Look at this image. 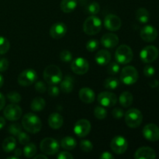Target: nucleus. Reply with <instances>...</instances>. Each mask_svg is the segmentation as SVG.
Masks as SVG:
<instances>
[{
  "mask_svg": "<svg viewBox=\"0 0 159 159\" xmlns=\"http://www.w3.org/2000/svg\"><path fill=\"white\" fill-rule=\"evenodd\" d=\"M22 126L26 131L30 134H37L42 128V122L40 118L34 113H29L23 116Z\"/></svg>",
  "mask_w": 159,
  "mask_h": 159,
  "instance_id": "obj_1",
  "label": "nucleus"
},
{
  "mask_svg": "<svg viewBox=\"0 0 159 159\" xmlns=\"http://www.w3.org/2000/svg\"><path fill=\"white\" fill-rule=\"evenodd\" d=\"M43 79L48 85H57L62 80L61 70L57 65H49L43 71Z\"/></svg>",
  "mask_w": 159,
  "mask_h": 159,
  "instance_id": "obj_2",
  "label": "nucleus"
},
{
  "mask_svg": "<svg viewBox=\"0 0 159 159\" xmlns=\"http://www.w3.org/2000/svg\"><path fill=\"white\" fill-rule=\"evenodd\" d=\"M102 21L96 15H91L83 23V31L87 35H96L102 29Z\"/></svg>",
  "mask_w": 159,
  "mask_h": 159,
  "instance_id": "obj_3",
  "label": "nucleus"
},
{
  "mask_svg": "<svg viewBox=\"0 0 159 159\" xmlns=\"http://www.w3.org/2000/svg\"><path fill=\"white\" fill-rule=\"evenodd\" d=\"M126 124L130 128H137L141 124L143 115L139 110L135 108L130 109L124 113Z\"/></svg>",
  "mask_w": 159,
  "mask_h": 159,
  "instance_id": "obj_4",
  "label": "nucleus"
},
{
  "mask_svg": "<svg viewBox=\"0 0 159 159\" xmlns=\"http://www.w3.org/2000/svg\"><path fill=\"white\" fill-rule=\"evenodd\" d=\"M139 75L138 70L133 66H126L121 70L120 79L126 85H131L136 83L138 80Z\"/></svg>",
  "mask_w": 159,
  "mask_h": 159,
  "instance_id": "obj_5",
  "label": "nucleus"
},
{
  "mask_svg": "<svg viewBox=\"0 0 159 159\" xmlns=\"http://www.w3.org/2000/svg\"><path fill=\"white\" fill-rule=\"evenodd\" d=\"M134 57L133 51L129 46L126 44L120 45L117 48L115 52V58L116 62L122 65H127L130 63Z\"/></svg>",
  "mask_w": 159,
  "mask_h": 159,
  "instance_id": "obj_6",
  "label": "nucleus"
},
{
  "mask_svg": "<svg viewBox=\"0 0 159 159\" xmlns=\"http://www.w3.org/2000/svg\"><path fill=\"white\" fill-rule=\"evenodd\" d=\"M40 149L45 155H54L59 152L60 144L52 138H43L40 144Z\"/></svg>",
  "mask_w": 159,
  "mask_h": 159,
  "instance_id": "obj_7",
  "label": "nucleus"
},
{
  "mask_svg": "<svg viewBox=\"0 0 159 159\" xmlns=\"http://www.w3.org/2000/svg\"><path fill=\"white\" fill-rule=\"evenodd\" d=\"M159 51L158 48L153 45H149L141 50L140 57L144 63H152L158 57Z\"/></svg>",
  "mask_w": 159,
  "mask_h": 159,
  "instance_id": "obj_8",
  "label": "nucleus"
},
{
  "mask_svg": "<svg viewBox=\"0 0 159 159\" xmlns=\"http://www.w3.org/2000/svg\"><path fill=\"white\" fill-rule=\"evenodd\" d=\"M37 79V75L34 69H26L22 71L18 76V83L21 86H29L36 82Z\"/></svg>",
  "mask_w": 159,
  "mask_h": 159,
  "instance_id": "obj_9",
  "label": "nucleus"
},
{
  "mask_svg": "<svg viewBox=\"0 0 159 159\" xmlns=\"http://www.w3.org/2000/svg\"><path fill=\"white\" fill-rule=\"evenodd\" d=\"M21 107L16 103H11L6 107V108L3 110V115L5 118L7 119L8 120L10 121H16L18 120L22 116Z\"/></svg>",
  "mask_w": 159,
  "mask_h": 159,
  "instance_id": "obj_10",
  "label": "nucleus"
},
{
  "mask_svg": "<svg viewBox=\"0 0 159 159\" xmlns=\"http://www.w3.org/2000/svg\"><path fill=\"white\" fill-rule=\"evenodd\" d=\"M112 151L116 155H122L125 153L128 148V142L125 138L122 136H116L110 142Z\"/></svg>",
  "mask_w": 159,
  "mask_h": 159,
  "instance_id": "obj_11",
  "label": "nucleus"
},
{
  "mask_svg": "<svg viewBox=\"0 0 159 159\" xmlns=\"http://www.w3.org/2000/svg\"><path fill=\"white\" fill-rule=\"evenodd\" d=\"M71 69L76 75H85L89 69V64L83 57H77L71 61Z\"/></svg>",
  "mask_w": 159,
  "mask_h": 159,
  "instance_id": "obj_12",
  "label": "nucleus"
},
{
  "mask_svg": "<svg viewBox=\"0 0 159 159\" xmlns=\"http://www.w3.org/2000/svg\"><path fill=\"white\" fill-rule=\"evenodd\" d=\"M97 100L102 107H112L116 105L117 102V97L116 94L111 92H102L99 94Z\"/></svg>",
  "mask_w": 159,
  "mask_h": 159,
  "instance_id": "obj_13",
  "label": "nucleus"
},
{
  "mask_svg": "<svg viewBox=\"0 0 159 159\" xmlns=\"http://www.w3.org/2000/svg\"><path fill=\"white\" fill-rule=\"evenodd\" d=\"M90 130H91V124L88 120H79L74 126V133L79 138H84L87 136L89 134Z\"/></svg>",
  "mask_w": 159,
  "mask_h": 159,
  "instance_id": "obj_14",
  "label": "nucleus"
},
{
  "mask_svg": "<svg viewBox=\"0 0 159 159\" xmlns=\"http://www.w3.org/2000/svg\"><path fill=\"white\" fill-rule=\"evenodd\" d=\"M122 26V21L118 16L109 14L104 19V26L110 31H117Z\"/></svg>",
  "mask_w": 159,
  "mask_h": 159,
  "instance_id": "obj_15",
  "label": "nucleus"
},
{
  "mask_svg": "<svg viewBox=\"0 0 159 159\" xmlns=\"http://www.w3.org/2000/svg\"><path fill=\"white\" fill-rule=\"evenodd\" d=\"M144 138L149 141H158L159 140V127L154 124H148L144 126L142 130Z\"/></svg>",
  "mask_w": 159,
  "mask_h": 159,
  "instance_id": "obj_16",
  "label": "nucleus"
},
{
  "mask_svg": "<svg viewBox=\"0 0 159 159\" xmlns=\"http://www.w3.org/2000/svg\"><path fill=\"white\" fill-rule=\"evenodd\" d=\"M68 31L66 25L61 22L54 23L50 29V35L54 39H61L65 36Z\"/></svg>",
  "mask_w": 159,
  "mask_h": 159,
  "instance_id": "obj_17",
  "label": "nucleus"
},
{
  "mask_svg": "<svg viewBox=\"0 0 159 159\" xmlns=\"http://www.w3.org/2000/svg\"><path fill=\"white\" fill-rule=\"evenodd\" d=\"M141 39L146 42H153L158 37V31L156 28L151 25H147L141 29L140 33Z\"/></svg>",
  "mask_w": 159,
  "mask_h": 159,
  "instance_id": "obj_18",
  "label": "nucleus"
},
{
  "mask_svg": "<svg viewBox=\"0 0 159 159\" xmlns=\"http://www.w3.org/2000/svg\"><path fill=\"white\" fill-rule=\"evenodd\" d=\"M101 43L106 48H116L119 43V37L117 35L111 33L106 34L101 37Z\"/></svg>",
  "mask_w": 159,
  "mask_h": 159,
  "instance_id": "obj_19",
  "label": "nucleus"
},
{
  "mask_svg": "<svg viewBox=\"0 0 159 159\" xmlns=\"http://www.w3.org/2000/svg\"><path fill=\"white\" fill-rule=\"evenodd\" d=\"M135 159H154L156 158L155 150L149 147H141L134 153Z\"/></svg>",
  "mask_w": 159,
  "mask_h": 159,
  "instance_id": "obj_20",
  "label": "nucleus"
},
{
  "mask_svg": "<svg viewBox=\"0 0 159 159\" xmlns=\"http://www.w3.org/2000/svg\"><path fill=\"white\" fill-rule=\"evenodd\" d=\"M79 99L83 102L87 104L92 103L94 102L96 99V95L93 89L89 88H82L81 89L79 93Z\"/></svg>",
  "mask_w": 159,
  "mask_h": 159,
  "instance_id": "obj_21",
  "label": "nucleus"
},
{
  "mask_svg": "<svg viewBox=\"0 0 159 159\" xmlns=\"http://www.w3.org/2000/svg\"><path fill=\"white\" fill-rule=\"evenodd\" d=\"M96 62L100 66H104L110 63L111 60V54L107 50H100L95 56Z\"/></svg>",
  "mask_w": 159,
  "mask_h": 159,
  "instance_id": "obj_22",
  "label": "nucleus"
},
{
  "mask_svg": "<svg viewBox=\"0 0 159 159\" xmlns=\"http://www.w3.org/2000/svg\"><path fill=\"white\" fill-rule=\"evenodd\" d=\"M64 119L61 114L57 113H53L48 117V124L54 130H58L62 127Z\"/></svg>",
  "mask_w": 159,
  "mask_h": 159,
  "instance_id": "obj_23",
  "label": "nucleus"
},
{
  "mask_svg": "<svg viewBox=\"0 0 159 159\" xmlns=\"http://www.w3.org/2000/svg\"><path fill=\"white\" fill-rule=\"evenodd\" d=\"M60 83L61 90L65 93H70L74 89V78L71 75H66Z\"/></svg>",
  "mask_w": 159,
  "mask_h": 159,
  "instance_id": "obj_24",
  "label": "nucleus"
},
{
  "mask_svg": "<svg viewBox=\"0 0 159 159\" xmlns=\"http://www.w3.org/2000/svg\"><path fill=\"white\" fill-rule=\"evenodd\" d=\"M77 5V0H62L61 2L60 8L65 13H70L75 9Z\"/></svg>",
  "mask_w": 159,
  "mask_h": 159,
  "instance_id": "obj_25",
  "label": "nucleus"
},
{
  "mask_svg": "<svg viewBox=\"0 0 159 159\" xmlns=\"http://www.w3.org/2000/svg\"><path fill=\"white\" fill-rule=\"evenodd\" d=\"M133 100H134V97L133 95L128 91H125L124 93H122L120 96L119 98V101L120 105L122 106L123 107H130L133 103Z\"/></svg>",
  "mask_w": 159,
  "mask_h": 159,
  "instance_id": "obj_26",
  "label": "nucleus"
},
{
  "mask_svg": "<svg viewBox=\"0 0 159 159\" xmlns=\"http://www.w3.org/2000/svg\"><path fill=\"white\" fill-rule=\"evenodd\" d=\"M61 146L62 148L68 151H71L75 149L77 146V141L72 137L67 136L65 137L61 141Z\"/></svg>",
  "mask_w": 159,
  "mask_h": 159,
  "instance_id": "obj_27",
  "label": "nucleus"
},
{
  "mask_svg": "<svg viewBox=\"0 0 159 159\" xmlns=\"http://www.w3.org/2000/svg\"><path fill=\"white\" fill-rule=\"evenodd\" d=\"M136 19L139 23H147L150 19V13L145 8H139L136 11Z\"/></svg>",
  "mask_w": 159,
  "mask_h": 159,
  "instance_id": "obj_28",
  "label": "nucleus"
},
{
  "mask_svg": "<svg viewBox=\"0 0 159 159\" xmlns=\"http://www.w3.org/2000/svg\"><path fill=\"white\" fill-rule=\"evenodd\" d=\"M16 141L13 137H8L3 141L2 147L3 151L6 153L12 152L16 148Z\"/></svg>",
  "mask_w": 159,
  "mask_h": 159,
  "instance_id": "obj_29",
  "label": "nucleus"
},
{
  "mask_svg": "<svg viewBox=\"0 0 159 159\" xmlns=\"http://www.w3.org/2000/svg\"><path fill=\"white\" fill-rule=\"evenodd\" d=\"M46 102L42 97H36L33 99L30 104L31 110L34 112H40L44 109Z\"/></svg>",
  "mask_w": 159,
  "mask_h": 159,
  "instance_id": "obj_30",
  "label": "nucleus"
},
{
  "mask_svg": "<svg viewBox=\"0 0 159 159\" xmlns=\"http://www.w3.org/2000/svg\"><path fill=\"white\" fill-rule=\"evenodd\" d=\"M37 153V146L34 143H28L23 148V154L28 158H34Z\"/></svg>",
  "mask_w": 159,
  "mask_h": 159,
  "instance_id": "obj_31",
  "label": "nucleus"
},
{
  "mask_svg": "<svg viewBox=\"0 0 159 159\" xmlns=\"http://www.w3.org/2000/svg\"><path fill=\"white\" fill-rule=\"evenodd\" d=\"M120 85V81L116 78L110 77L105 79L103 82V85L108 90H114L118 88Z\"/></svg>",
  "mask_w": 159,
  "mask_h": 159,
  "instance_id": "obj_32",
  "label": "nucleus"
},
{
  "mask_svg": "<svg viewBox=\"0 0 159 159\" xmlns=\"http://www.w3.org/2000/svg\"><path fill=\"white\" fill-rule=\"evenodd\" d=\"M100 10V6L99 4L96 2H93L88 3L85 6V11L87 13L90 15H96Z\"/></svg>",
  "mask_w": 159,
  "mask_h": 159,
  "instance_id": "obj_33",
  "label": "nucleus"
},
{
  "mask_svg": "<svg viewBox=\"0 0 159 159\" xmlns=\"http://www.w3.org/2000/svg\"><path fill=\"white\" fill-rule=\"evenodd\" d=\"M10 48L9 40L4 37H0V54H5L8 52Z\"/></svg>",
  "mask_w": 159,
  "mask_h": 159,
  "instance_id": "obj_34",
  "label": "nucleus"
},
{
  "mask_svg": "<svg viewBox=\"0 0 159 159\" xmlns=\"http://www.w3.org/2000/svg\"><path fill=\"white\" fill-rule=\"evenodd\" d=\"M94 115L99 120H103L107 116V111L104 107H96L94 110Z\"/></svg>",
  "mask_w": 159,
  "mask_h": 159,
  "instance_id": "obj_35",
  "label": "nucleus"
},
{
  "mask_svg": "<svg viewBox=\"0 0 159 159\" xmlns=\"http://www.w3.org/2000/svg\"><path fill=\"white\" fill-rule=\"evenodd\" d=\"M6 97L8 98L9 102H11L12 103H18V102H20L22 99L21 95L15 91L10 92V93H8Z\"/></svg>",
  "mask_w": 159,
  "mask_h": 159,
  "instance_id": "obj_36",
  "label": "nucleus"
},
{
  "mask_svg": "<svg viewBox=\"0 0 159 159\" xmlns=\"http://www.w3.org/2000/svg\"><path fill=\"white\" fill-rule=\"evenodd\" d=\"M8 131L13 136H18L19 134L22 131V126L19 123H14L9 126Z\"/></svg>",
  "mask_w": 159,
  "mask_h": 159,
  "instance_id": "obj_37",
  "label": "nucleus"
},
{
  "mask_svg": "<svg viewBox=\"0 0 159 159\" xmlns=\"http://www.w3.org/2000/svg\"><path fill=\"white\" fill-rule=\"evenodd\" d=\"M120 70V68L119 64L114 61L110 62L107 67V72L110 75H113L117 74Z\"/></svg>",
  "mask_w": 159,
  "mask_h": 159,
  "instance_id": "obj_38",
  "label": "nucleus"
},
{
  "mask_svg": "<svg viewBox=\"0 0 159 159\" xmlns=\"http://www.w3.org/2000/svg\"><path fill=\"white\" fill-rule=\"evenodd\" d=\"M80 148L84 152H89L93 150V144L89 140H82L80 141Z\"/></svg>",
  "mask_w": 159,
  "mask_h": 159,
  "instance_id": "obj_39",
  "label": "nucleus"
},
{
  "mask_svg": "<svg viewBox=\"0 0 159 159\" xmlns=\"http://www.w3.org/2000/svg\"><path fill=\"white\" fill-rule=\"evenodd\" d=\"M85 47H86L87 51L89 52H93L99 48V41L96 39H91L87 42Z\"/></svg>",
  "mask_w": 159,
  "mask_h": 159,
  "instance_id": "obj_40",
  "label": "nucleus"
},
{
  "mask_svg": "<svg viewBox=\"0 0 159 159\" xmlns=\"http://www.w3.org/2000/svg\"><path fill=\"white\" fill-rule=\"evenodd\" d=\"M72 54L68 50H64L60 53V59L63 62H70L72 61Z\"/></svg>",
  "mask_w": 159,
  "mask_h": 159,
  "instance_id": "obj_41",
  "label": "nucleus"
},
{
  "mask_svg": "<svg viewBox=\"0 0 159 159\" xmlns=\"http://www.w3.org/2000/svg\"><path fill=\"white\" fill-rule=\"evenodd\" d=\"M17 137H18L19 143L20 144H23V145L28 144L30 142V137L28 135V134L25 133V132L21 131Z\"/></svg>",
  "mask_w": 159,
  "mask_h": 159,
  "instance_id": "obj_42",
  "label": "nucleus"
},
{
  "mask_svg": "<svg viewBox=\"0 0 159 159\" xmlns=\"http://www.w3.org/2000/svg\"><path fill=\"white\" fill-rule=\"evenodd\" d=\"M144 74L146 77L151 78L152 76L155 75V69L153 66L152 65H146L144 68Z\"/></svg>",
  "mask_w": 159,
  "mask_h": 159,
  "instance_id": "obj_43",
  "label": "nucleus"
},
{
  "mask_svg": "<svg viewBox=\"0 0 159 159\" xmlns=\"http://www.w3.org/2000/svg\"><path fill=\"white\" fill-rule=\"evenodd\" d=\"M60 93V89L56 85H50L49 88H48V94L51 96V97H56L59 95Z\"/></svg>",
  "mask_w": 159,
  "mask_h": 159,
  "instance_id": "obj_44",
  "label": "nucleus"
},
{
  "mask_svg": "<svg viewBox=\"0 0 159 159\" xmlns=\"http://www.w3.org/2000/svg\"><path fill=\"white\" fill-rule=\"evenodd\" d=\"M112 116L115 119H120L123 116H124V112L120 108H115L112 111Z\"/></svg>",
  "mask_w": 159,
  "mask_h": 159,
  "instance_id": "obj_45",
  "label": "nucleus"
},
{
  "mask_svg": "<svg viewBox=\"0 0 159 159\" xmlns=\"http://www.w3.org/2000/svg\"><path fill=\"white\" fill-rule=\"evenodd\" d=\"M34 87H35V89L40 93H44L47 91L46 85L43 82H40V81L36 82Z\"/></svg>",
  "mask_w": 159,
  "mask_h": 159,
  "instance_id": "obj_46",
  "label": "nucleus"
},
{
  "mask_svg": "<svg viewBox=\"0 0 159 159\" xmlns=\"http://www.w3.org/2000/svg\"><path fill=\"white\" fill-rule=\"evenodd\" d=\"M9 61L6 58L0 59V72H4L9 68Z\"/></svg>",
  "mask_w": 159,
  "mask_h": 159,
  "instance_id": "obj_47",
  "label": "nucleus"
},
{
  "mask_svg": "<svg viewBox=\"0 0 159 159\" xmlns=\"http://www.w3.org/2000/svg\"><path fill=\"white\" fill-rule=\"evenodd\" d=\"M58 159H73L74 156L71 153H68L67 152H61L57 155Z\"/></svg>",
  "mask_w": 159,
  "mask_h": 159,
  "instance_id": "obj_48",
  "label": "nucleus"
},
{
  "mask_svg": "<svg viewBox=\"0 0 159 159\" xmlns=\"http://www.w3.org/2000/svg\"><path fill=\"white\" fill-rule=\"evenodd\" d=\"M101 159H113L114 156L112 154H110L109 152H102V155H100Z\"/></svg>",
  "mask_w": 159,
  "mask_h": 159,
  "instance_id": "obj_49",
  "label": "nucleus"
},
{
  "mask_svg": "<svg viewBox=\"0 0 159 159\" xmlns=\"http://www.w3.org/2000/svg\"><path fill=\"white\" fill-rule=\"evenodd\" d=\"M6 105V98L2 93H0V110H2Z\"/></svg>",
  "mask_w": 159,
  "mask_h": 159,
  "instance_id": "obj_50",
  "label": "nucleus"
},
{
  "mask_svg": "<svg viewBox=\"0 0 159 159\" xmlns=\"http://www.w3.org/2000/svg\"><path fill=\"white\" fill-rule=\"evenodd\" d=\"M14 150H15L14 151V155H16V156H17L18 158H20V157L22 155V154H23V151H22L20 148H15Z\"/></svg>",
  "mask_w": 159,
  "mask_h": 159,
  "instance_id": "obj_51",
  "label": "nucleus"
},
{
  "mask_svg": "<svg viewBox=\"0 0 159 159\" xmlns=\"http://www.w3.org/2000/svg\"><path fill=\"white\" fill-rule=\"evenodd\" d=\"M5 126H6V120H5V118L2 117V116H0V130H2Z\"/></svg>",
  "mask_w": 159,
  "mask_h": 159,
  "instance_id": "obj_52",
  "label": "nucleus"
},
{
  "mask_svg": "<svg viewBox=\"0 0 159 159\" xmlns=\"http://www.w3.org/2000/svg\"><path fill=\"white\" fill-rule=\"evenodd\" d=\"M33 158H34V159H40V158H41V159H42V158L47 159V158H48V157H47L46 155H42V154H40V155H35V156H34Z\"/></svg>",
  "mask_w": 159,
  "mask_h": 159,
  "instance_id": "obj_53",
  "label": "nucleus"
},
{
  "mask_svg": "<svg viewBox=\"0 0 159 159\" xmlns=\"http://www.w3.org/2000/svg\"><path fill=\"white\" fill-rule=\"evenodd\" d=\"M158 85V82L157 80H154L152 82H150V85L152 87H157Z\"/></svg>",
  "mask_w": 159,
  "mask_h": 159,
  "instance_id": "obj_54",
  "label": "nucleus"
},
{
  "mask_svg": "<svg viewBox=\"0 0 159 159\" xmlns=\"http://www.w3.org/2000/svg\"><path fill=\"white\" fill-rule=\"evenodd\" d=\"M79 3L81 6H86L89 3V0H79Z\"/></svg>",
  "mask_w": 159,
  "mask_h": 159,
  "instance_id": "obj_55",
  "label": "nucleus"
},
{
  "mask_svg": "<svg viewBox=\"0 0 159 159\" xmlns=\"http://www.w3.org/2000/svg\"><path fill=\"white\" fill-rule=\"evenodd\" d=\"M3 83H4V79H3L2 75L0 74V88H2V86L3 85Z\"/></svg>",
  "mask_w": 159,
  "mask_h": 159,
  "instance_id": "obj_56",
  "label": "nucleus"
},
{
  "mask_svg": "<svg viewBox=\"0 0 159 159\" xmlns=\"http://www.w3.org/2000/svg\"><path fill=\"white\" fill-rule=\"evenodd\" d=\"M8 159H12V158H14V159H19V158L17 156H16V155H14V156H10V157H8L7 158Z\"/></svg>",
  "mask_w": 159,
  "mask_h": 159,
  "instance_id": "obj_57",
  "label": "nucleus"
}]
</instances>
